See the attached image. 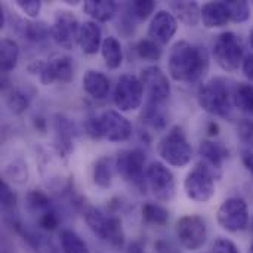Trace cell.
<instances>
[{
	"label": "cell",
	"mask_w": 253,
	"mask_h": 253,
	"mask_svg": "<svg viewBox=\"0 0 253 253\" xmlns=\"http://www.w3.org/2000/svg\"><path fill=\"white\" fill-rule=\"evenodd\" d=\"M129 7L133 16H136L138 19H147L154 12L156 3L151 0H135L129 4Z\"/></svg>",
	"instance_id": "cell-37"
},
{
	"label": "cell",
	"mask_w": 253,
	"mask_h": 253,
	"mask_svg": "<svg viewBox=\"0 0 253 253\" xmlns=\"http://www.w3.org/2000/svg\"><path fill=\"white\" fill-rule=\"evenodd\" d=\"M178 30V19L168 10H159L154 13L148 25V39L159 44H168Z\"/></svg>",
	"instance_id": "cell-17"
},
{
	"label": "cell",
	"mask_w": 253,
	"mask_h": 253,
	"mask_svg": "<svg viewBox=\"0 0 253 253\" xmlns=\"http://www.w3.org/2000/svg\"><path fill=\"white\" fill-rule=\"evenodd\" d=\"M141 83L144 86V92H147L148 102L163 104L170 96V82L166 73L157 67L150 65L141 71Z\"/></svg>",
	"instance_id": "cell-14"
},
{
	"label": "cell",
	"mask_w": 253,
	"mask_h": 253,
	"mask_svg": "<svg viewBox=\"0 0 253 253\" xmlns=\"http://www.w3.org/2000/svg\"><path fill=\"white\" fill-rule=\"evenodd\" d=\"M86 132L90 138L93 139H101V125H99V117H90L86 122Z\"/></svg>",
	"instance_id": "cell-44"
},
{
	"label": "cell",
	"mask_w": 253,
	"mask_h": 253,
	"mask_svg": "<svg viewBox=\"0 0 253 253\" xmlns=\"http://www.w3.org/2000/svg\"><path fill=\"white\" fill-rule=\"evenodd\" d=\"M6 105L13 114H22L28 105H30V98L27 93H24L19 89H12L7 96H6Z\"/></svg>",
	"instance_id": "cell-34"
},
{
	"label": "cell",
	"mask_w": 253,
	"mask_h": 253,
	"mask_svg": "<svg viewBox=\"0 0 253 253\" xmlns=\"http://www.w3.org/2000/svg\"><path fill=\"white\" fill-rule=\"evenodd\" d=\"M28 71L39 76L40 83L44 86H49L55 82L70 83L76 76L74 59L67 55H56L49 62H43L40 59L33 61L28 65Z\"/></svg>",
	"instance_id": "cell-4"
},
{
	"label": "cell",
	"mask_w": 253,
	"mask_h": 253,
	"mask_svg": "<svg viewBox=\"0 0 253 253\" xmlns=\"http://www.w3.org/2000/svg\"><path fill=\"white\" fill-rule=\"evenodd\" d=\"M82 24L79 19L68 10H59L55 15L53 24L50 27V36L53 42L62 49H73L79 43V33Z\"/></svg>",
	"instance_id": "cell-13"
},
{
	"label": "cell",
	"mask_w": 253,
	"mask_h": 253,
	"mask_svg": "<svg viewBox=\"0 0 253 253\" xmlns=\"http://www.w3.org/2000/svg\"><path fill=\"white\" fill-rule=\"evenodd\" d=\"M144 98V86L141 79L133 74H123L114 90V104L120 111H133L141 107Z\"/></svg>",
	"instance_id": "cell-11"
},
{
	"label": "cell",
	"mask_w": 253,
	"mask_h": 253,
	"mask_svg": "<svg viewBox=\"0 0 253 253\" xmlns=\"http://www.w3.org/2000/svg\"><path fill=\"white\" fill-rule=\"evenodd\" d=\"M126 253H147V252H145V248H144V245H142V243H139V242H133V243H130V245H129L127 252Z\"/></svg>",
	"instance_id": "cell-48"
},
{
	"label": "cell",
	"mask_w": 253,
	"mask_h": 253,
	"mask_svg": "<svg viewBox=\"0 0 253 253\" xmlns=\"http://www.w3.org/2000/svg\"><path fill=\"white\" fill-rule=\"evenodd\" d=\"M159 156L173 168H185L193 160V147L179 126L172 127L160 141Z\"/></svg>",
	"instance_id": "cell-3"
},
{
	"label": "cell",
	"mask_w": 253,
	"mask_h": 253,
	"mask_svg": "<svg viewBox=\"0 0 253 253\" xmlns=\"http://www.w3.org/2000/svg\"><path fill=\"white\" fill-rule=\"evenodd\" d=\"M242 162H243L245 168L252 173L253 176V153L251 150H243L242 151Z\"/></svg>",
	"instance_id": "cell-47"
},
{
	"label": "cell",
	"mask_w": 253,
	"mask_h": 253,
	"mask_svg": "<svg viewBox=\"0 0 253 253\" xmlns=\"http://www.w3.org/2000/svg\"><path fill=\"white\" fill-rule=\"evenodd\" d=\"M144 168L145 153L141 148L122 151L116 157V170L119 175L141 190H145L147 187V170H144Z\"/></svg>",
	"instance_id": "cell-7"
},
{
	"label": "cell",
	"mask_w": 253,
	"mask_h": 253,
	"mask_svg": "<svg viewBox=\"0 0 253 253\" xmlns=\"http://www.w3.org/2000/svg\"><path fill=\"white\" fill-rule=\"evenodd\" d=\"M218 224L222 230L228 233L243 231L249 224V209L248 203L240 197L227 199L218 209L216 213Z\"/></svg>",
	"instance_id": "cell-9"
},
{
	"label": "cell",
	"mask_w": 253,
	"mask_h": 253,
	"mask_svg": "<svg viewBox=\"0 0 253 253\" xmlns=\"http://www.w3.org/2000/svg\"><path fill=\"white\" fill-rule=\"evenodd\" d=\"M233 102L240 111L253 116V84L239 83L233 95Z\"/></svg>",
	"instance_id": "cell-27"
},
{
	"label": "cell",
	"mask_w": 253,
	"mask_h": 253,
	"mask_svg": "<svg viewBox=\"0 0 253 253\" xmlns=\"http://www.w3.org/2000/svg\"><path fill=\"white\" fill-rule=\"evenodd\" d=\"M251 46H252V49H253V28H252V31H251Z\"/></svg>",
	"instance_id": "cell-51"
},
{
	"label": "cell",
	"mask_w": 253,
	"mask_h": 253,
	"mask_svg": "<svg viewBox=\"0 0 253 253\" xmlns=\"http://www.w3.org/2000/svg\"><path fill=\"white\" fill-rule=\"evenodd\" d=\"M169 74L173 80L191 83L202 79L209 68V53L205 47L188 42H176L169 52Z\"/></svg>",
	"instance_id": "cell-1"
},
{
	"label": "cell",
	"mask_w": 253,
	"mask_h": 253,
	"mask_svg": "<svg viewBox=\"0 0 253 253\" xmlns=\"http://www.w3.org/2000/svg\"><path fill=\"white\" fill-rule=\"evenodd\" d=\"M170 9L175 12L176 18L188 27H196L202 19V7L196 1H172Z\"/></svg>",
	"instance_id": "cell-23"
},
{
	"label": "cell",
	"mask_w": 253,
	"mask_h": 253,
	"mask_svg": "<svg viewBox=\"0 0 253 253\" xmlns=\"http://www.w3.org/2000/svg\"><path fill=\"white\" fill-rule=\"evenodd\" d=\"M27 208L37 218L40 215H43V213L53 209V206L50 203V199L43 191H39V190H31L27 194Z\"/></svg>",
	"instance_id": "cell-28"
},
{
	"label": "cell",
	"mask_w": 253,
	"mask_h": 253,
	"mask_svg": "<svg viewBox=\"0 0 253 253\" xmlns=\"http://www.w3.org/2000/svg\"><path fill=\"white\" fill-rule=\"evenodd\" d=\"M4 27V13H3V7H0V28Z\"/></svg>",
	"instance_id": "cell-50"
},
{
	"label": "cell",
	"mask_w": 253,
	"mask_h": 253,
	"mask_svg": "<svg viewBox=\"0 0 253 253\" xmlns=\"http://www.w3.org/2000/svg\"><path fill=\"white\" fill-rule=\"evenodd\" d=\"M37 224H39L40 228H43V230H46V231H53V230H56V227L59 225V216H58L56 211L52 209V211H49V212L40 215V216L37 218Z\"/></svg>",
	"instance_id": "cell-41"
},
{
	"label": "cell",
	"mask_w": 253,
	"mask_h": 253,
	"mask_svg": "<svg viewBox=\"0 0 253 253\" xmlns=\"http://www.w3.org/2000/svg\"><path fill=\"white\" fill-rule=\"evenodd\" d=\"M237 136L249 148H253V120L242 119L237 123Z\"/></svg>",
	"instance_id": "cell-38"
},
{
	"label": "cell",
	"mask_w": 253,
	"mask_h": 253,
	"mask_svg": "<svg viewBox=\"0 0 253 253\" xmlns=\"http://www.w3.org/2000/svg\"><path fill=\"white\" fill-rule=\"evenodd\" d=\"M142 219L151 225H166L169 221V212L160 205L145 203L142 206Z\"/></svg>",
	"instance_id": "cell-31"
},
{
	"label": "cell",
	"mask_w": 253,
	"mask_h": 253,
	"mask_svg": "<svg viewBox=\"0 0 253 253\" xmlns=\"http://www.w3.org/2000/svg\"><path fill=\"white\" fill-rule=\"evenodd\" d=\"M101 135L110 142L127 141L132 135V123L119 111L108 110L99 116Z\"/></svg>",
	"instance_id": "cell-15"
},
{
	"label": "cell",
	"mask_w": 253,
	"mask_h": 253,
	"mask_svg": "<svg viewBox=\"0 0 253 253\" xmlns=\"http://www.w3.org/2000/svg\"><path fill=\"white\" fill-rule=\"evenodd\" d=\"M213 56L216 64L228 73H234L243 62V46L233 31L221 33L213 43Z\"/></svg>",
	"instance_id": "cell-6"
},
{
	"label": "cell",
	"mask_w": 253,
	"mask_h": 253,
	"mask_svg": "<svg viewBox=\"0 0 253 253\" xmlns=\"http://www.w3.org/2000/svg\"><path fill=\"white\" fill-rule=\"evenodd\" d=\"M156 251L157 253H178L176 248L168 240H159L156 243Z\"/></svg>",
	"instance_id": "cell-46"
},
{
	"label": "cell",
	"mask_w": 253,
	"mask_h": 253,
	"mask_svg": "<svg viewBox=\"0 0 253 253\" xmlns=\"http://www.w3.org/2000/svg\"><path fill=\"white\" fill-rule=\"evenodd\" d=\"M21 234L24 237V242L28 245L33 253H56L52 242L44 236L36 231H24V230L21 231Z\"/></svg>",
	"instance_id": "cell-29"
},
{
	"label": "cell",
	"mask_w": 253,
	"mask_h": 253,
	"mask_svg": "<svg viewBox=\"0 0 253 253\" xmlns=\"http://www.w3.org/2000/svg\"><path fill=\"white\" fill-rule=\"evenodd\" d=\"M199 105L209 114L225 117L231 111V98L228 86L222 79L206 82L197 93Z\"/></svg>",
	"instance_id": "cell-5"
},
{
	"label": "cell",
	"mask_w": 253,
	"mask_h": 253,
	"mask_svg": "<svg viewBox=\"0 0 253 253\" xmlns=\"http://www.w3.org/2000/svg\"><path fill=\"white\" fill-rule=\"evenodd\" d=\"M0 203L4 211H10L16 206V196L4 181L0 182Z\"/></svg>",
	"instance_id": "cell-40"
},
{
	"label": "cell",
	"mask_w": 253,
	"mask_h": 253,
	"mask_svg": "<svg viewBox=\"0 0 253 253\" xmlns=\"http://www.w3.org/2000/svg\"><path fill=\"white\" fill-rule=\"evenodd\" d=\"M116 170V159L104 156L96 160L93 166V182L99 188H110L113 182V175Z\"/></svg>",
	"instance_id": "cell-24"
},
{
	"label": "cell",
	"mask_w": 253,
	"mask_h": 253,
	"mask_svg": "<svg viewBox=\"0 0 253 253\" xmlns=\"http://www.w3.org/2000/svg\"><path fill=\"white\" fill-rule=\"evenodd\" d=\"M79 44L87 55H95L102 46V33L95 21H84L79 33Z\"/></svg>",
	"instance_id": "cell-18"
},
{
	"label": "cell",
	"mask_w": 253,
	"mask_h": 253,
	"mask_svg": "<svg viewBox=\"0 0 253 253\" xmlns=\"http://www.w3.org/2000/svg\"><path fill=\"white\" fill-rule=\"evenodd\" d=\"M142 119L144 122L151 126L153 129H163L166 125V117L165 114L160 111V104H153L148 102L145 111L142 113Z\"/></svg>",
	"instance_id": "cell-36"
},
{
	"label": "cell",
	"mask_w": 253,
	"mask_h": 253,
	"mask_svg": "<svg viewBox=\"0 0 253 253\" xmlns=\"http://www.w3.org/2000/svg\"><path fill=\"white\" fill-rule=\"evenodd\" d=\"M209 135L213 136V135H218V125L216 123H211V127H209Z\"/></svg>",
	"instance_id": "cell-49"
},
{
	"label": "cell",
	"mask_w": 253,
	"mask_h": 253,
	"mask_svg": "<svg viewBox=\"0 0 253 253\" xmlns=\"http://www.w3.org/2000/svg\"><path fill=\"white\" fill-rule=\"evenodd\" d=\"M136 53L141 59L145 61H159L162 58L160 44L151 39H142L136 43Z\"/></svg>",
	"instance_id": "cell-33"
},
{
	"label": "cell",
	"mask_w": 253,
	"mask_h": 253,
	"mask_svg": "<svg viewBox=\"0 0 253 253\" xmlns=\"http://www.w3.org/2000/svg\"><path fill=\"white\" fill-rule=\"evenodd\" d=\"M59 242L64 253H89L83 239L71 230H64L59 234Z\"/></svg>",
	"instance_id": "cell-30"
},
{
	"label": "cell",
	"mask_w": 253,
	"mask_h": 253,
	"mask_svg": "<svg viewBox=\"0 0 253 253\" xmlns=\"http://www.w3.org/2000/svg\"><path fill=\"white\" fill-rule=\"evenodd\" d=\"M83 89L89 96L95 99H104L110 92V80L104 73L89 70L83 76Z\"/></svg>",
	"instance_id": "cell-21"
},
{
	"label": "cell",
	"mask_w": 253,
	"mask_h": 253,
	"mask_svg": "<svg viewBox=\"0 0 253 253\" xmlns=\"http://www.w3.org/2000/svg\"><path fill=\"white\" fill-rule=\"evenodd\" d=\"M249 253H253V243L252 246H251V249H249Z\"/></svg>",
	"instance_id": "cell-52"
},
{
	"label": "cell",
	"mask_w": 253,
	"mask_h": 253,
	"mask_svg": "<svg viewBox=\"0 0 253 253\" xmlns=\"http://www.w3.org/2000/svg\"><path fill=\"white\" fill-rule=\"evenodd\" d=\"M228 150L221 144V142H213V141H202L199 147V156L200 162L205 169H208L215 179L221 178L222 175V163L228 157Z\"/></svg>",
	"instance_id": "cell-16"
},
{
	"label": "cell",
	"mask_w": 253,
	"mask_h": 253,
	"mask_svg": "<svg viewBox=\"0 0 253 253\" xmlns=\"http://www.w3.org/2000/svg\"><path fill=\"white\" fill-rule=\"evenodd\" d=\"M176 237L182 248L187 251H199L208 242V225L206 221L197 215H185L178 219L175 227Z\"/></svg>",
	"instance_id": "cell-8"
},
{
	"label": "cell",
	"mask_w": 253,
	"mask_h": 253,
	"mask_svg": "<svg viewBox=\"0 0 253 253\" xmlns=\"http://www.w3.org/2000/svg\"><path fill=\"white\" fill-rule=\"evenodd\" d=\"M84 13L99 22H107L114 18L117 12V4L113 0H87L83 4Z\"/></svg>",
	"instance_id": "cell-22"
},
{
	"label": "cell",
	"mask_w": 253,
	"mask_h": 253,
	"mask_svg": "<svg viewBox=\"0 0 253 253\" xmlns=\"http://www.w3.org/2000/svg\"><path fill=\"white\" fill-rule=\"evenodd\" d=\"M55 127V147L59 154H68L73 150V136H74V127L71 122L58 114L53 120Z\"/></svg>",
	"instance_id": "cell-20"
},
{
	"label": "cell",
	"mask_w": 253,
	"mask_h": 253,
	"mask_svg": "<svg viewBox=\"0 0 253 253\" xmlns=\"http://www.w3.org/2000/svg\"><path fill=\"white\" fill-rule=\"evenodd\" d=\"M6 176H9V179L13 181L15 184L27 182V178H28L27 165H24L22 162H15L10 168L6 169Z\"/></svg>",
	"instance_id": "cell-39"
},
{
	"label": "cell",
	"mask_w": 253,
	"mask_h": 253,
	"mask_svg": "<svg viewBox=\"0 0 253 253\" xmlns=\"http://www.w3.org/2000/svg\"><path fill=\"white\" fill-rule=\"evenodd\" d=\"M19 33L27 40L40 42V40L46 39L50 34V28H47L44 22H30V21H24L22 25H19Z\"/></svg>",
	"instance_id": "cell-32"
},
{
	"label": "cell",
	"mask_w": 253,
	"mask_h": 253,
	"mask_svg": "<svg viewBox=\"0 0 253 253\" xmlns=\"http://www.w3.org/2000/svg\"><path fill=\"white\" fill-rule=\"evenodd\" d=\"M16 6L28 18H37L42 9V1L39 0H16Z\"/></svg>",
	"instance_id": "cell-42"
},
{
	"label": "cell",
	"mask_w": 253,
	"mask_h": 253,
	"mask_svg": "<svg viewBox=\"0 0 253 253\" xmlns=\"http://www.w3.org/2000/svg\"><path fill=\"white\" fill-rule=\"evenodd\" d=\"M101 53H102V58L107 64L108 68L111 70H117L122 62H123V49H122V43L110 36L107 37L104 42H102V46H101Z\"/></svg>",
	"instance_id": "cell-25"
},
{
	"label": "cell",
	"mask_w": 253,
	"mask_h": 253,
	"mask_svg": "<svg viewBox=\"0 0 253 253\" xmlns=\"http://www.w3.org/2000/svg\"><path fill=\"white\" fill-rule=\"evenodd\" d=\"M242 70H243L245 77L253 82V53H249L245 56V59L242 62Z\"/></svg>",
	"instance_id": "cell-45"
},
{
	"label": "cell",
	"mask_w": 253,
	"mask_h": 253,
	"mask_svg": "<svg viewBox=\"0 0 253 253\" xmlns=\"http://www.w3.org/2000/svg\"><path fill=\"white\" fill-rule=\"evenodd\" d=\"M225 6L230 13V19L234 22H245L251 16V6L245 0H228Z\"/></svg>",
	"instance_id": "cell-35"
},
{
	"label": "cell",
	"mask_w": 253,
	"mask_h": 253,
	"mask_svg": "<svg viewBox=\"0 0 253 253\" xmlns=\"http://www.w3.org/2000/svg\"><path fill=\"white\" fill-rule=\"evenodd\" d=\"M184 191L193 202L206 203L215 194V178L208 169L197 163L196 168L185 176Z\"/></svg>",
	"instance_id": "cell-12"
},
{
	"label": "cell",
	"mask_w": 253,
	"mask_h": 253,
	"mask_svg": "<svg viewBox=\"0 0 253 253\" xmlns=\"http://www.w3.org/2000/svg\"><path fill=\"white\" fill-rule=\"evenodd\" d=\"M147 185L160 202H170L176 194V181L168 166L154 162L147 168Z\"/></svg>",
	"instance_id": "cell-10"
},
{
	"label": "cell",
	"mask_w": 253,
	"mask_h": 253,
	"mask_svg": "<svg viewBox=\"0 0 253 253\" xmlns=\"http://www.w3.org/2000/svg\"><path fill=\"white\" fill-rule=\"evenodd\" d=\"M212 253H240V251L234 242L224 239V237H219L215 240V243L212 246Z\"/></svg>",
	"instance_id": "cell-43"
},
{
	"label": "cell",
	"mask_w": 253,
	"mask_h": 253,
	"mask_svg": "<svg viewBox=\"0 0 253 253\" xmlns=\"http://www.w3.org/2000/svg\"><path fill=\"white\" fill-rule=\"evenodd\" d=\"M228 21L230 13L225 1H208L202 6V22L206 28H219Z\"/></svg>",
	"instance_id": "cell-19"
},
{
	"label": "cell",
	"mask_w": 253,
	"mask_h": 253,
	"mask_svg": "<svg viewBox=\"0 0 253 253\" xmlns=\"http://www.w3.org/2000/svg\"><path fill=\"white\" fill-rule=\"evenodd\" d=\"M83 218L90 231L95 236H98L102 242L114 248H122L125 245V233L122 221L119 218L108 216L92 206H87L83 211Z\"/></svg>",
	"instance_id": "cell-2"
},
{
	"label": "cell",
	"mask_w": 253,
	"mask_h": 253,
	"mask_svg": "<svg viewBox=\"0 0 253 253\" xmlns=\"http://www.w3.org/2000/svg\"><path fill=\"white\" fill-rule=\"evenodd\" d=\"M19 58V46L15 40L12 39H1L0 42V68L3 73L12 71Z\"/></svg>",
	"instance_id": "cell-26"
}]
</instances>
